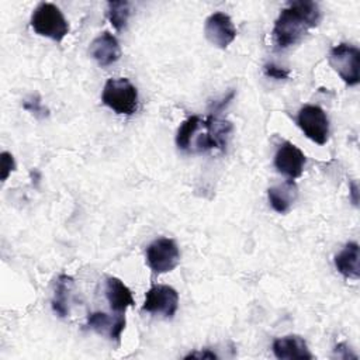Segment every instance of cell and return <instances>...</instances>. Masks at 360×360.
Listing matches in <instances>:
<instances>
[{
    "label": "cell",
    "instance_id": "obj_13",
    "mask_svg": "<svg viewBox=\"0 0 360 360\" xmlns=\"http://www.w3.org/2000/svg\"><path fill=\"white\" fill-rule=\"evenodd\" d=\"M105 297L110 308L118 314H124L128 307L135 304L131 290L117 277H107L105 280Z\"/></svg>",
    "mask_w": 360,
    "mask_h": 360
},
{
    "label": "cell",
    "instance_id": "obj_6",
    "mask_svg": "<svg viewBox=\"0 0 360 360\" xmlns=\"http://www.w3.org/2000/svg\"><path fill=\"white\" fill-rule=\"evenodd\" d=\"M297 124L304 135L318 145H323L329 138V120L326 112L314 104L301 107L297 115Z\"/></svg>",
    "mask_w": 360,
    "mask_h": 360
},
{
    "label": "cell",
    "instance_id": "obj_14",
    "mask_svg": "<svg viewBox=\"0 0 360 360\" xmlns=\"http://www.w3.org/2000/svg\"><path fill=\"white\" fill-rule=\"evenodd\" d=\"M360 250L357 242H349L345 248L335 256L336 270L346 278L359 280L360 277Z\"/></svg>",
    "mask_w": 360,
    "mask_h": 360
},
{
    "label": "cell",
    "instance_id": "obj_20",
    "mask_svg": "<svg viewBox=\"0 0 360 360\" xmlns=\"http://www.w3.org/2000/svg\"><path fill=\"white\" fill-rule=\"evenodd\" d=\"M15 170V160L14 156L10 152H1L0 155V172H1V181H6L7 177L11 174V172Z\"/></svg>",
    "mask_w": 360,
    "mask_h": 360
},
{
    "label": "cell",
    "instance_id": "obj_10",
    "mask_svg": "<svg viewBox=\"0 0 360 360\" xmlns=\"http://www.w3.org/2000/svg\"><path fill=\"white\" fill-rule=\"evenodd\" d=\"M86 326L94 330L98 335L107 336L110 340L120 343L121 335L125 329V316L122 314L115 315L114 318L105 312L96 311L87 315Z\"/></svg>",
    "mask_w": 360,
    "mask_h": 360
},
{
    "label": "cell",
    "instance_id": "obj_5",
    "mask_svg": "<svg viewBox=\"0 0 360 360\" xmlns=\"http://www.w3.org/2000/svg\"><path fill=\"white\" fill-rule=\"evenodd\" d=\"M180 262V250L170 238L155 239L146 248V263L155 274L172 271Z\"/></svg>",
    "mask_w": 360,
    "mask_h": 360
},
{
    "label": "cell",
    "instance_id": "obj_18",
    "mask_svg": "<svg viewBox=\"0 0 360 360\" xmlns=\"http://www.w3.org/2000/svg\"><path fill=\"white\" fill-rule=\"evenodd\" d=\"M129 3L128 1H108L107 3V17L111 22V25L121 31L125 28L128 18H129Z\"/></svg>",
    "mask_w": 360,
    "mask_h": 360
},
{
    "label": "cell",
    "instance_id": "obj_11",
    "mask_svg": "<svg viewBox=\"0 0 360 360\" xmlns=\"http://www.w3.org/2000/svg\"><path fill=\"white\" fill-rule=\"evenodd\" d=\"M90 55L91 58L101 66H110L115 63L121 56V48L118 39L108 31H104L98 37H96L90 44Z\"/></svg>",
    "mask_w": 360,
    "mask_h": 360
},
{
    "label": "cell",
    "instance_id": "obj_9",
    "mask_svg": "<svg viewBox=\"0 0 360 360\" xmlns=\"http://www.w3.org/2000/svg\"><path fill=\"white\" fill-rule=\"evenodd\" d=\"M305 162L307 159L304 152L291 142H283L274 155L276 169L290 180H294L302 174Z\"/></svg>",
    "mask_w": 360,
    "mask_h": 360
},
{
    "label": "cell",
    "instance_id": "obj_17",
    "mask_svg": "<svg viewBox=\"0 0 360 360\" xmlns=\"http://www.w3.org/2000/svg\"><path fill=\"white\" fill-rule=\"evenodd\" d=\"M202 125V120L198 115H191L181 122L176 134V145L181 150H190L194 135Z\"/></svg>",
    "mask_w": 360,
    "mask_h": 360
},
{
    "label": "cell",
    "instance_id": "obj_2",
    "mask_svg": "<svg viewBox=\"0 0 360 360\" xmlns=\"http://www.w3.org/2000/svg\"><path fill=\"white\" fill-rule=\"evenodd\" d=\"M31 27L38 35L56 42H60L69 34V24L65 15L58 6L48 1H42L35 7L31 15Z\"/></svg>",
    "mask_w": 360,
    "mask_h": 360
},
{
    "label": "cell",
    "instance_id": "obj_1",
    "mask_svg": "<svg viewBox=\"0 0 360 360\" xmlns=\"http://www.w3.org/2000/svg\"><path fill=\"white\" fill-rule=\"evenodd\" d=\"M321 10L315 1L294 0L283 8L274 21L273 39L278 49L295 45L309 28L321 22Z\"/></svg>",
    "mask_w": 360,
    "mask_h": 360
},
{
    "label": "cell",
    "instance_id": "obj_12",
    "mask_svg": "<svg viewBox=\"0 0 360 360\" xmlns=\"http://www.w3.org/2000/svg\"><path fill=\"white\" fill-rule=\"evenodd\" d=\"M273 353L280 360H312L307 342L298 335H288L277 338L273 342Z\"/></svg>",
    "mask_w": 360,
    "mask_h": 360
},
{
    "label": "cell",
    "instance_id": "obj_7",
    "mask_svg": "<svg viewBox=\"0 0 360 360\" xmlns=\"http://www.w3.org/2000/svg\"><path fill=\"white\" fill-rule=\"evenodd\" d=\"M179 308V292L166 284L152 285L145 295L142 311L150 314H162L166 318H173Z\"/></svg>",
    "mask_w": 360,
    "mask_h": 360
},
{
    "label": "cell",
    "instance_id": "obj_22",
    "mask_svg": "<svg viewBox=\"0 0 360 360\" xmlns=\"http://www.w3.org/2000/svg\"><path fill=\"white\" fill-rule=\"evenodd\" d=\"M184 359H208V360H217L218 356L214 352H210L208 349L202 350V352H191L188 353Z\"/></svg>",
    "mask_w": 360,
    "mask_h": 360
},
{
    "label": "cell",
    "instance_id": "obj_3",
    "mask_svg": "<svg viewBox=\"0 0 360 360\" xmlns=\"http://www.w3.org/2000/svg\"><path fill=\"white\" fill-rule=\"evenodd\" d=\"M101 101L117 114L132 115L138 108V90L127 79H108L101 93Z\"/></svg>",
    "mask_w": 360,
    "mask_h": 360
},
{
    "label": "cell",
    "instance_id": "obj_21",
    "mask_svg": "<svg viewBox=\"0 0 360 360\" xmlns=\"http://www.w3.org/2000/svg\"><path fill=\"white\" fill-rule=\"evenodd\" d=\"M263 72L267 77H271L276 80H284V79H288V76H290V72L287 69L280 68L274 63H266L263 66Z\"/></svg>",
    "mask_w": 360,
    "mask_h": 360
},
{
    "label": "cell",
    "instance_id": "obj_19",
    "mask_svg": "<svg viewBox=\"0 0 360 360\" xmlns=\"http://www.w3.org/2000/svg\"><path fill=\"white\" fill-rule=\"evenodd\" d=\"M22 107L37 118H45L49 115V110L42 105L41 97L38 94H31L30 97H27L22 101Z\"/></svg>",
    "mask_w": 360,
    "mask_h": 360
},
{
    "label": "cell",
    "instance_id": "obj_4",
    "mask_svg": "<svg viewBox=\"0 0 360 360\" xmlns=\"http://www.w3.org/2000/svg\"><path fill=\"white\" fill-rule=\"evenodd\" d=\"M330 68L347 86H356L360 82V51L350 44L335 45L328 56Z\"/></svg>",
    "mask_w": 360,
    "mask_h": 360
},
{
    "label": "cell",
    "instance_id": "obj_23",
    "mask_svg": "<svg viewBox=\"0 0 360 360\" xmlns=\"http://www.w3.org/2000/svg\"><path fill=\"white\" fill-rule=\"evenodd\" d=\"M349 190H350V200L357 207V204H359V187H357V183L352 181L350 186H349Z\"/></svg>",
    "mask_w": 360,
    "mask_h": 360
},
{
    "label": "cell",
    "instance_id": "obj_15",
    "mask_svg": "<svg viewBox=\"0 0 360 360\" xmlns=\"http://www.w3.org/2000/svg\"><path fill=\"white\" fill-rule=\"evenodd\" d=\"M297 195H298V188L292 180H287L267 190V197L271 208L280 214H284L290 210V207L297 200Z\"/></svg>",
    "mask_w": 360,
    "mask_h": 360
},
{
    "label": "cell",
    "instance_id": "obj_16",
    "mask_svg": "<svg viewBox=\"0 0 360 360\" xmlns=\"http://www.w3.org/2000/svg\"><path fill=\"white\" fill-rule=\"evenodd\" d=\"M73 287V278L68 274H60L56 278L53 298H52V309L53 312L60 316L66 318L69 315V295Z\"/></svg>",
    "mask_w": 360,
    "mask_h": 360
},
{
    "label": "cell",
    "instance_id": "obj_8",
    "mask_svg": "<svg viewBox=\"0 0 360 360\" xmlns=\"http://www.w3.org/2000/svg\"><path fill=\"white\" fill-rule=\"evenodd\" d=\"M204 34L210 44L217 48L225 49L236 38V28L228 14L217 11L205 20Z\"/></svg>",
    "mask_w": 360,
    "mask_h": 360
}]
</instances>
